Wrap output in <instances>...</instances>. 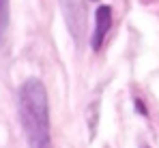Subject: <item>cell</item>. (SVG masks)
Listing matches in <instances>:
<instances>
[{
    "mask_svg": "<svg viewBox=\"0 0 159 148\" xmlns=\"http://www.w3.org/2000/svg\"><path fill=\"white\" fill-rule=\"evenodd\" d=\"M135 107H138V114H140V116H146V114H148L146 107H144V103H142L140 99H135Z\"/></svg>",
    "mask_w": 159,
    "mask_h": 148,
    "instance_id": "5b68a950",
    "label": "cell"
},
{
    "mask_svg": "<svg viewBox=\"0 0 159 148\" xmlns=\"http://www.w3.org/2000/svg\"><path fill=\"white\" fill-rule=\"evenodd\" d=\"M7 28H9V0H0V45L4 43Z\"/></svg>",
    "mask_w": 159,
    "mask_h": 148,
    "instance_id": "277c9868",
    "label": "cell"
},
{
    "mask_svg": "<svg viewBox=\"0 0 159 148\" xmlns=\"http://www.w3.org/2000/svg\"><path fill=\"white\" fill-rule=\"evenodd\" d=\"M58 4L71 39L80 45L86 30V0H58Z\"/></svg>",
    "mask_w": 159,
    "mask_h": 148,
    "instance_id": "7a4b0ae2",
    "label": "cell"
},
{
    "mask_svg": "<svg viewBox=\"0 0 159 148\" xmlns=\"http://www.w3.org/2000/svg\"><path fill=\"white\" fill-rule=\"evenodd\" d=\"M20 123L30 148H54L50 133V105L48 92L39 77H26L17 90Z\"/></svg>",
    "mask_w": 159,
    "mask_h": 148,
    "instance_id": "6da1fadb",
    "label": "cell"
},
{
    "mask_svg": "<svg viewBox=\"0 0 159 148\" xmlns=\"http://www.w3.org/2000/svg\"><path fill=\"white\" fill-rule=\"evenodd\" d=\"M110 28H112V9L106 7V4H101L95 11V32H93V41H90V47L95 49V52L101 49Z\"/></svg>",
    "mask_w": 159,
    "mask_h": 148,
    "instance_id": "3957f363",
    "label": "cell"
}]
</instances>
